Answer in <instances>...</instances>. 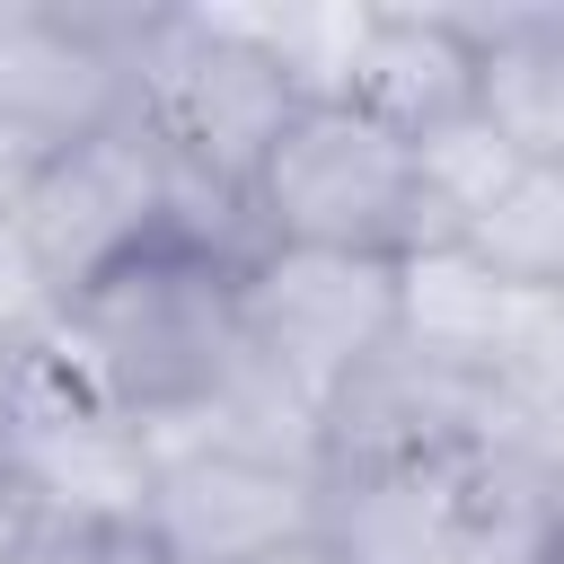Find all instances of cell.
<instances>
[{
	"label": "cell",
	"instance_id": "cell-1",
	"mask_svg": "<svg viewBox=\"0 0 564 564\" xmlns=\"http://www.w3.org/2000/svg\"><path fill=\"white\" fill-rule=\"evenodd\" d=\"M44 361L70 370L97 405L167 432L185 414H203L229 370L247 361V326H238V256L212 247H150L123 273L88 282L62 300Z\"/></svg>",
	"mask_w": 564,
	"mask_h": 564
},
{
	"label": "cell",
	"instance_id": "cell-2",
	"mask_svg": "<svg viewBox=\"0 0 564 564\" xmlns=\"http://www.w3.org/2000/svg\"><path fill=\"white\" fill-rule=\"evenodd\" d=\"M247 220L264 247H344V256H432L458 229L432 212L414 141L361 106H300L247 185Z\"/></svg>",
	"mask_w": 564,
	"mask_h": 564
},
{
	"label": "cell",
	"instance_id": "cell-3",
	"mask_svg": "<svg viewBox=\"0 0 564 564\" xmlns=\"http://www.w3.org/2000/svg\"><path fill=\"white\" fill-rule=\"evenodd\" d=\"M132 115L159 132L176 167L247 203V185L300 115V88L256 35L229 26V9H150L132 35Z\"/></svg>",
	"mask_w": 564,
	"mask_h": 564
},
{
	"label": "cell",
	"instance_id": "cell-4",
	"mask_svg": "<svg viewBox=\"0 0 564 564\" xmlns=\"http://www.w3.org/2000/svg\"><path fill=\"white\" fill-rule=\"evenodd\" d=\"M238 326L317 414L397 344V256L256 247L238 264Z\"/></svg>",
	"mask_w": 564,
	"mask_h": 564
},
{
	"label": "cell",
	"instance_id": "cell-5",
	"mask_svg": "<svg viewBox=\"0 0 564 564\" xmlns=\"http://www.w3.org/2000/svg\"><path fill=\"white\" fill-rule=\"evenodd\" d=\"M0 458L18 467V485L35 494V511L53 529H150L159 502V432L97 405L70 370H53L35 352L18 414L0 432Z\"/></svg>",
	"mask_w": 564,
	"mask_h": 564
},
{
	"label": "cell",
	"instance_id": "cell-6",
	"mask_svg": "<svg viewBox=\"0 0 564 564\" xmlns=\"http://www.w3.org/2000/svg\"><path fill=\"white\" fill-rule=\"evenodd\" d=\"M150 9H0V123L70 150L132 115V35Z\"/></svg>",
	"mask_w": 564,
	"mask_h": 564
},
{
	"label": "cell",
	"instance_id": "cell-7",
	"mask_svg": "<svg viewBox=\"0 0 564 564\" xmlns=\"http://www.w3.org/2000/svg\"><path fill=\"white\" fill-rule=\"evenodd\" d=\"M159 458L167 467H159L150 538L167 546V564H256V555L317 529V476L308 467L220 449V441H176Z\"/></svg>",
	"mask_w": 564,
	"mask_h": 564
},
{
	"label": "cell",
	"instance_id": "cell-8",
	"mask_svg": "<svg viewBox=\"0 0 564 564\" xmlns=\"http://www.w3.org/2000/svg\"><path fill=\"white\" fill-rule=\"evenodd\" d=\"M494 441H502V379L441 370L414 344H388L326 405V458H449Z\"/></svg>",
	"mask_w": 564,
	"mask_h": 564
},
{
	"label": "cell",
	"instance_id": "cell-9",
	"mask_svg": "<svg viewBox=\"0 0 564 564\" xmlns=\"http://www.w3.org/2000/svg\"><path fill=\"white\" fill-rule=\"evenodd\" d=\"M555 317H564V300H538V291L502 282L467 247H432V256H405L397 264V344L432 352L441 370L511 379L546 344Z\"/></svg>",
	"mask_w": 564,
	"mask_h": 564
},
{
	"label": "cell",
	"instance_id": "cell-10",
	"mask_svg": "<svg viewBox=\"0 0 564 564\" xmlns=\"http://www.w3.org/2000/svg\"><path fill=\"white\" fill-rule=\"evenodd\" d=\"M344 106L379 115L405 141L476 115V53L449 26V9H370L361 18V44H352Z\"/></svg>",
	"mask_w": 564,
	"mask_h": 564
},
{
	"label": "cell",
	"instance_id": "cell-11",
	"mask_svg": "<svg viewBox=\"0 0 564 564\" xmlns=\"http://www.w3.org/2000/svg\"><path fill=\"white\" fill-rule=\"evenodd\" d=\"M476 53V115L538 167L564 159V0L538 9H449Z\"/></svg>",
	"mask_w": 564,
	"mask_h": 564
},
{
	"label": "cell",
	"instance_id": "cell-12",
	"mask_svg": "<svg viewBox=\"0 0 564 564\" xmlns=\"http://www.w3.org/2000/svg\"><path fill=\"white\" fill-rule=\"evenodd\" d=\"M467 256H485L502 282L538 291V300H564V159L555 167H520L511 194L467 229Z\"/></svg>",
	"mask_w": 564,
	"mask_h": 564
},
{
	"label": "cell",
	"instance_id": "cell-13",
	"mask_svg": "<svg viewBox=\"0 0 564 564\" xmlns=\"http://www.w3.org/2000/svg\"><path fill=\"white\" fill-rule=\"evenodd\" d=\"M414 167H423V194H432V212L458 229V247H467V229L511 194V176L529 167L485 115H458V123H441V132H423L414 141Z\"/></svg>",
	"mask_w": 564,
	"mask_h": 564
},
{
	"label": "cell",
	"instance_id": "cell-14",
	"mask_svg": "<svg viewBox=\"0 0 564 564\" xmlns=\"http://www.w3.org/2000/svg\"><path fill=\"white\" fill-rule=\"evenodd\" d=\"M53 317H62V291H53V273L35 264V247H26L18 212H9V220H0V344L44 352Z\"/></svg>",
	"mask_w": 564,
	"mask_h": 564
},
{
	"label": "cell",
	"instance_id": "cell-15",
	"mask_svg": "<svg viewBox=\"0 0 564 564\" xmlns=\"http://www.w3.org/2000/svg\"><path fill=\"white\" fill-rule=\"evenodd\" d=\"M26 564H167V546L150 529H53L44 520Z\"/></svg>",
	"mask_w": 564,
	"mask_h": 564
},
{
	"label": "cell",
	"instance_id": "cell-16",
	"mask_svg": "<svg viewBox=\"0 0 564 564\" xmlns=\"http://www.w3.org/2000/svg\"><path fill=\"white\" fill-rule=\"evenodd\" d=\"M35 538H44V511H35V494L18 485V467L0 458V564H26Z\"/></svg>",
	"mask_w": 564,
	"mask_h": 564
},
{
	"label": "cell",
	"instance_id": "cell-17",
	"mask_svg": "<svg viewBox=\"0 0 564 564\" xmlns=\"http://www.w3.org/2000/svg\"><path fill=\"white\" fill-rule=\"evenodd\" d=\"M44 159H53L44 141H26V132H9V123H0V220L26 203V185L44 176Z\"/></svg>",
	"mask_w": 564,
	"mask_h": 564
},
{
	"label": "cell",
	"instance_id": "cell-18",
	"mask_svg": "<svg viewBox=\"0 0 564 564\" xmlns=\"http://www.w3.org/2000/svg\"><path fill=\"white\" fill-rule=\"evenodd\" d=\"M256 564H344V555H335V546H326V538L308 529V538H291V546H273V555H256Z\"/></svg>",
	"mask_w": 564,
	"mask_h": 564
}]
</instances>
